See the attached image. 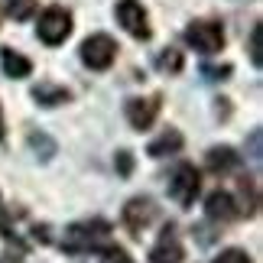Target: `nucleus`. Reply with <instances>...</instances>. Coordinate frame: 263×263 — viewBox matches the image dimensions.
I'll return each mask as SVG.
<instances>
[{
    "mask_svg": "<svg viewBox=\"0 0 263 263\" xmlns=\"http://www.w3.org/2000/svg\"><path fill=\"white\" fill-rule=\"evenodd\" d=\"M205 211H208V218L211 221H234L240 215V208H237V201L231 192H211L208 201H205Z\"/></svg>",
    "mask_w": 263,
    "mask_h": 263,
    "instance_id": "obj_10",
    "label": "nucleus"
},
{
    "mask_svg": "<svg viewBox=\"0 0 263 263\" xmlns=\"http://www.w3.org/2000/svg\"><path fill=\"white\" fill-rule=\"evenodd\" d=\"M185 43L201 55H215L224 46V26L215 20H195L185 26Z\"/></svg>",
    "mask_w": 263,
    "mask_h": 263,
    "instance_id": "obj_1",
    "label": "nucleus"
},
{
    "mask_svg": "<svg viewBox=\"0 0 263 263\" xmlns=\"http://www.w3.org/2000/svg\"><path fill=\"white\" fill-rule=\"evenodd\" d=\"M124 110H127V120L134 130H149L159 114V98H130Z\"/></svg>",
    "mask_w": 263,
    "mask_h": 263,
    "instance_id": "obj_8",
    "label": "nucleus"
},
{
    "mask_svg": "<svg viewBox=\"0 0 263 263\" xmlns=\"http://www.w3.org/2000/svg\"><path fill=\"white\" fill-rule=\"evenodd\" d=\"M114 13H117V23L127 29L134 39H146L153 36L149 33V16H146V10L140 0H117V7H114Z\"/></svg>",
    "mask_w": 263,
    "mask_h": 263,
    "instance_id": "obj_6",
    "label": "nucleus"
},
{
    "mask_svg": "<svg viewBox=\"0 0 263 263\" xmlns=\"http://www.w3.org/2000/svg\"><path fill=\"white\" fill-rule=\"evenodd\" d=\"M33 98H36L43 107H55V104H65V101H72V91L62 88V85L43 82V85H36V88H33Z\"/></svg>",
    "mask_w": 263,
    "mask_h": 263,
    "instance_id": "obj_12",
    "label": "nucleus"
},
{
    "mask_svg": "<svg viewBox=\"0 0 263 263\" xmlns=\"http://www.w3.org/2000/svg\"><path fill=\"white\" fill-rule=\"evenodd\" d=\"M182 260H185V247H182L176 228H163L159 240L149 250V263H182Z\"/></svg>",
    "mask_w": 263,
    "mask_h": 263,
    "instance_id": "obj_7",
    "label": "nucleus"
},
{
    "mask_svg": "<svg viewBox=\"0 0 263 263\" xmlns=\"http://www.w3.org/2000/svg\"><path fill=\"white\" fill-rule=\"evenodd\" d=\"M250 159H254V163H260V130H254V134H250Z\"/></svg>",
    "mask_w": 263,
    "mask_h": 263,
    "instance_id": "obj_21",
    "label": "nucleus"
},
{
    "mask_svg": "<svg viewBox=\"0 0 263 263\" xmlns=\"http://www.w3.org/2000/svg\"><path fill=\"white\" fill-rule=\"evenodd\" d=\"M179 149H182V134H179V130H166V134L159 137V140H153V143H149V149H146V153L159 159V156L179 153Z\"/></svg>",
    "mask_w": 263,
    "mask_h": 263,
    "instance_id": "obj_14",
    "label": "nucleus"
},
{
    "mask_svg": "<svg viewBox=\"0 0 263 263\" xmlns=\"http://www.w3.org/2000/svg\"><path fill=\"white\" fill-rule=\"evenodd\" d=\"M36 36L43 39L46 46H62L68 36H72V13L65 7H49L43 16H39V26H36Z\"/></svg>",
    "mask_w": 263,
    "mask_h": 263,
    "instance_id": "obj_2",
    "label": "nucleus"
},
{
    "mask_svg": "<svg viewBox=\"0 0 263 263\" xmlns=\"http://www.w3.org/2000/svg\"><path fill=\"white\" fill-rule=\"evenodd\" d=\"M117 169H120V176H130V169H134V159H130V153H120V156H117Z\"/></svg>",
    "mask_w": 263,
    "mask_h": 263,
    "instance_id": "obj_20",
    "label": "nucleus"
},
{
    "mask_svg": "<svg viewBox=\"0 0 263 263\" xmlns=\"http://www.w3.org/2000/svg\"><path fill=\"white\" fill-rule=\"evenodd\" d=\"M153 218H156V205L149 198H143V195H140V198H130L127 205H124V224L130 231H137V234L146 224H153Z\"/></svg>",
    "mask_w": 263,
    "mask_h": 263,
    "instance_id": "obj_9",
    "label": "nucleus"
},
{
    "mask_svg": "<svg viewBox=\"0 0 263 263\" xmlns=\"http://www.w3.org/2000/svg\"><path fill=\"white\" fill-rule=\"evenodd\" d=\"M240 166V156L231 146H215L208 149V169L211 173H231V169Z\"/></svg>",
    "mask_w": 263,
    "mask_h": 263,
    "instance_id": "obj_13",
    "label": "nucleus"
},
{
    "mask_svg": "<svg viewBox=\"0 0 263 263\" xmlns=\"http://www.w3.org/2000/svg\"><path fill=\"white\" fill-rule=\"evenodd\" d=\"M215 263H254V260H250L247 250H240V247H228V250H221V254L215 257Z\"/></svg>",
    "mask_w": 263,
    "mask_h": 263,
    "instance_id": "obj_18",
    "label": "nucleus"
},
{
    "mask_svg": "<svg viewBox=\"0 0 263 263\" xmlns=\"http://www.w3.org/2000/svg\"><path fill=\"white\" fill-rule=\"evenodd\" d=\"M198 192H201L198 169L192 166V163H182V166L176 169V173H173V179H169V198H173L176 205L189 208V205H195Z\"/></svg>",
    "mask_w": 263,
    "mask_h": 263,
    "instance_id": "obj_4",
    "label": "nucleus"
},
{
    "mask_svg": "<svg viewBox=\"0 0 263 263\" xmlns=\"http://www.w3.org/2000/svg\"><path fill=\"white\" fill-rule=\"evenodd\" d=\"M201 75H205L208 78V82H218V78H224V75H231V65H205V68H201Z\"/></svg>",
    "mask_w": 263,
    "mask_h": 263,
    "instance_id": "obj_19",
    "label": "nucleus"
},
{
    "mask_svg": "<svg viewBox=\"0 0 263 263\" xmlns=\"http://www.w3.org/2000/svg\"><path fill=\"white\" fill-rule=\"evenodd\" d=\"M0 65H4V72L10 78H26L33 72V62L23 52H16V49H0Z\"/></svg>",
    "mask_w": 263,
    "mask_h": 263,
    "instance_id": "obj_11",
    "label": "nucleus"
},
{
    "mask_svg": "<svg viewBox=\"0 0 263 263\" xmlns=\"http://www.w3.org/2000/svg\"><path fill=\"white\" fill-rule=\"evenodd\" d=\"M107 224L104 221H88V224H72L65 231V240L62 247L68 250V254H82V250H98L101 244H104L107 237Z\"/></svg>",
    "mask_w": 263,
    "mask_h": 263,
    "instance_id": "obj_3",
    "label": "nucleus"
},
{
    "mask_svg": "<svg viewBox=\"0 0 263 263\" xmlns=\"http://www.w3.org/2000/svg\"><path fill=\"white\" fill-rule=\"evenodd\" d=\"M182 65H185V59H182V52H176V49H163V52L156 55V68L166 75H179Z\"/></svg>",
    "mask_w": 263,
    "mask_h": 263,
    "instance_id": "obj_15",
    "label": "nucleus"
},
{
    "mask_svg": "<svg viewBox=\"0 0 263 263\" xmlns=\"http://www.w3.org/2000/svg\"><path fill=\"white\" fill-rule=\"evenodd\" d=\"M0 137H4V114H0Z\"/></svg>",
    "mask_w": 263,
    "mask_h": 263,
    "instance_id": "obj_22",
    "label": "nucleus"
},
{
    "mask_svg": "<svg viewBox=\"0 0 263 263\" xmlns=\"http://www.w3.org/2000/svg\"><path fill=\"white\" fill-rule=\"evenodd\" d=\"M260 39H263V26L257 23L254 29H250V62H254L257 68L263 65V46H260Z\"/></svg>",
    "mask_w": 263,
    "mask_h": 263,
    "instance_id": "obj_17",
    "label": "nucleus"
},
{
    "mask_svg": "<svg viewBox=\"0 0 263 263\" xmlns=\"http://www.w3.org/2000/svg\"><path fill=\"white\" fill-rule=\"evenodd\" d=\"M7 13L23 23V20H29L36 13V0H7Z\"/></svg>",
    "mask_w": 263,
    "mask_h": 263,
    "instance_id": "obj_16",
    "label": "nucleus"
},
{
    "mask_svg": "<svg viewBox=\"0 0 263 263\" xmlns=\"http://www.w3.org/2000/svg\"><path fill=\"white\" fill-rule=\"evenodd\" d=\"M114 59H117V43L107 33H95V36H88L85 43H82V62L88 68H95V72L110 68V65H114Z\"/></svg>",
    "mask_w": 263,
    "mask_h": 263,
    "instance_id": "obj_5",
    "label": "nucleus"
}]
</instances>
